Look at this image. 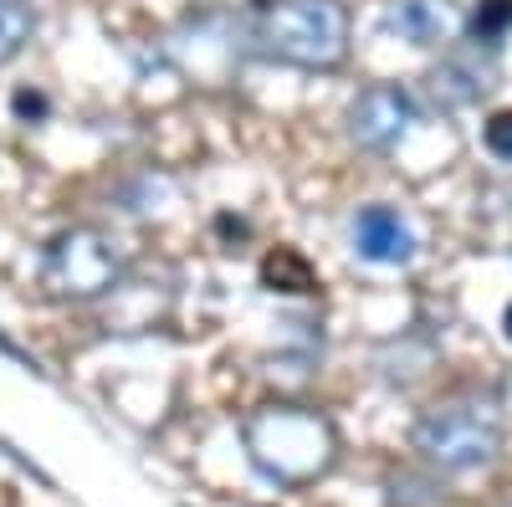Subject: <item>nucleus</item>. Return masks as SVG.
Wrapping results in <instances>:
<instances>
[{
	"label": "nucleus",
	"mask_w": 512,
	"mask_h": 507,
	"mask_svg": "<svg viewBox=\"0 0 512 507\" xmlns=\"http://www.w3.org/2000/svg\"><path fill=\"white\" fill-rule=\"evenodd\" d=\"M410 446L436 472H477L502 451V410L487 400L436 405L415 420Z\"/></svg>",
	"instance_id": "3"
},
{
	"label": "nucleus",
	"mask_w": 512,
	"mask_h": 507,
	"mask_svg": "<svg viewBox=\"0 0 512 507\" xmlns=\"http://www.w3.org/2000/svg\"><path fill=\"white\" fill-rule=\"evenodd\" d=\"M451 26H456V16L446 0H390L384 6V31L400 36L405 47H441Z\"/></svg>",
	"instance_id": "7"
},
{
	"label": "nucleus",
	"mask_w": 512,
	"mask_h": 507,
	"mask_svg": "<svg viewBox=\"0 0 512 507\" xmlns=\"http://www.w3.org/2000/svg\"><path fill=\"white\" fill-rule=\"evenodd\" d=\"M118 277H123L118 241L93 226H72L41 251V287L62 303H93L118 287Z\"/></svg>",
	"instance_id": "4"
},
{
	"label": "nucleus",
	"mask_w": 512,
	"mask_h": 507,
	"mask_svg": "<svg viewBox=\"0 0 512 507\" xmlns=\"http://www.w3.org/2000/svg\"><path fill=\"white\" fill-rule=\"evenodd\" d=\"M482 139H487V149H492L497 159H507V164H512V108H507V113H492V118H487Z\"/></svg>",
	"instance_id": "11"
},
{
	"label": "nucleus",
	"mask_w": 512,
	"mask_h": 507,
	"mask_svg": "<svg viewBox=\"0 0 512 507\" xmlns=\"http://www.w3.org/2000/svg\"><path fill=\"white\" fill-rule=\"evenodd\" d=\"M502 328H507V338H512V303H507V318H502Z\"/></svg>",
	"instance_id": "13"
},
{
	"label": "nucleus",
	"mask_w": 512,
	"mask_h": 507,
	"mask_svg": "<svg viewBox=\"0 0 512 507\" xmlns=\"http://www.w3.org/2000/svg\"><path fill=\"white\" fill-rule=\"evenodd\" d=\"M256 41L287 67H338L349 57V11L344 0H277L256 21Z\"/></svg>",
	"instance_id": "2"
},
{
	"label": "nucleus",
	"mask_w": 512,
	"mask_h": 507,
	"mask_svg": "<svg viewBox=\"0 0 512 507\" xmlns=\"http://www.w3.org/2000/svg\"><path fill=\"white\" fill-rule=\"evenodd\" d=\"M492 88V62H482L477 52H451L441 67H431V93L441 108H466Z\"/></svg>",
	"instance_id": "8"
},
{
	"label": "nucleus",
	"mask_w": 512,
	"mask_h": 507,
	"mask_svg": "<svg viewBox=\"0 0 512 507\" xmlns=\"http://www.w3.org/2000/svg\"><path fill=\"white\" fill-rule=\"evenodd\" d=\"M16 113H47V98H36V93H16Z\"/></svg>",
	"instance_id": "12"
},
{
	"label": "nucleus",
	"mask_w": 512,
	"mask_h": 507,
	"mask_svg": "<svg viewBox=\"0 0 512 507\" xmlns=\"http://www.w3.org/2000/svg\"><path fill=\"white\" fill-rule=\"evenodd\" d=\"M354 251L374 267H405L415 257V231L395 205H364L354 216Z\"/></svg>",
	"instance_id": "6"
},
{
	"label": "nucleus",
	"mask_w": 512,
	"mask_h": 507,
	"mask_svg": "<svg viewBox=\"0 0 512 507\" xmlns=\"http://www.w3.org/2000/svg\"><path fill=\"white\" fill-rule=\"evenodd\" d=\"M415 123V98L400 88V82H374L349 103V139L359 149H395Z\"/></svg>",
	"instance_id": "5"
},
{
	"label": "nucleus",
	"mask_w": 512,
	"mask_h": 507,
	"mask_svg": "<svg viewBox=\"0 0 512 507\" xmlns=\"http://www.w3.org/2000/svg\"><path fill=\"white\" fill-rule=\"evenodd\" d=\"M241 441L256 472L272 477L277 487H303L333 467V431L308 405H262L241 426Z\"/></svg>",
	"instance_id": "1"
},
{
	"label": "nucleus",
	"mask_w": 512,
	"mask_h": 507,
	"mask_svg": "<svg viewBox=\"0 0 512 507\" xmlns=\"http://www.w3.org/2000/svg\"><path fill=\"white\" fill-rule=\"evenodd\" d=\"M512 26V0H482L477 16H472V36H477V47L487 41V47H497V41L507 36Z\"/></svg>",
	"instance_id": "10"
},
{
	"label": "nucleus",
	"mask_w": 512,
	"mask_h": 507,
	"mask_svg": "<svg viewBox=\"0 0 512 507\" xmlns=\"http://www.w3.org/2000/svg\"><path fill=\"white\" fill-rule=\"evenodd\" d=\"M31 31H36V16H31L26 0H0V62L21 57Z\"/></svg>",
	"instance_id": "9"
}]
</instances>
